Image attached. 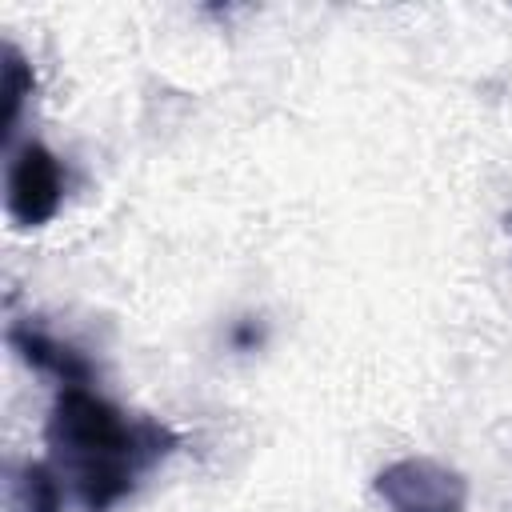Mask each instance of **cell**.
<instances>
[{"label":"cell","instance_id":"obj_1","mask_svg":"<svg viewBox=\"0 0 512 512\" xmlns=\"http://www.w3.org/2000/svg\"><path fill=\"white\" fill-rule=\"evenodd\" d=\"M48 444L72 468L88 512H108L132 492V476L160 460L176 436L152 420H128L88 384L60 388L48 412Z\"/></svg>","mask_w":512,"mask_h":512},{"label":"cell","instance_id":"obj_2","mask_svg":"<svg viewBox=\"0 0 512 512\" xmlns=\"http://www.w3.org/2000/svg\"><path fill=\"white\" fill-rule=\"evenodd\" d=\"M376 496L388 512H468V480L432 456L388 464L376 476Z\"/></svg>","mask_w":512,"mask_h":512},{"label":"cell","instance_id":"obj_3","mask_svg":"<svg viewBox=\"0 0 512 512\" xmlns=\"http://www.w3.org/2000/svg\"><path fill=\"white\" fill-rule=\"evenodd\" d=\"M64 200L60 160L44 144H24L8 168V216L20 228H40L56 216Z\"/></svg>","mask_w":512,"mask_h":512},{"label":"cell","instance_id":"obj_4","mask_svg":"<svg viewBox=\"0 0 512 512\" xmlns=\"http://www.w3.org/2000/svg\"><path fill=\"white\" fill-rule=\"evenodd\" d=\"M8 340H12V348H16L32 368L52 372V376L60 380V388L88 384V376H92L88 360H84L76 348L60 344V340H52V336H44V332H36L32 324H16V328L8 332Z\"/></svg>","mask_w":512,"mask_h":512},{"label":"cell","instance_id":"obj_5","mask_svg":"<svg viewBox=\"0 0 512 512\" xmlns=\"http://www.w3.org/2000/svg\"><path fill=\"white\" fill-rule=\"evenodd\" d=\"M60 480L44 464H24L16 476V512H60Z\"/></svg>","mask_w":512,"mask_h":512},{"label":"cell","instance_id":"obj_6","mask_svg":"<svg viewBox=\"0 0 512 512\" xmlns=\"http://www.w3.org/2000/svg\"><path fill=\"white\" fill-rule=\"evenodd\" d=\"M32 92V72H28V64H24V56L8 44L4 48V64H0V96H4V132H12L16 128V120H20V104H24V96Z\"/></svg>","mask_w":512,"mask_h":512}]
</instances>
